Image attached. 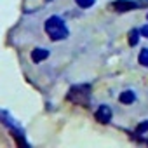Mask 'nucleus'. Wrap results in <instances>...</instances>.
<instances>
[{"label":"nucleus","mask_w":148,"mask_h":148,"mask_svg":"<svg viewBox=\"0 0 148 148\" xmlns=\"http://www.w3.org/2000/svg\"><path fill=\"white\" fill-rule=\"evenodd\" d=\"M45 2H52V0H45Z\"/></svg>","instance_id":"12"},{"label":"nucleus","mask_w":148,"mask_h":148,"mask_svg":"<svg viewBox=\"0 0 148 148\" xmlns=\"http://www.w3.org/2000/svg\"><path fill=\"white\" fill-rule=\"evenodd\" d=\"M139 32H141V35H143L145 38H148V25H145V26H143Z\"/></svg>","instance_id":"11"},{"label":"nucleus","mask_w":148,"mask_h":148,"mask_svg":"<svg viewBox=\"0 0 148 148\" xmlns=\"http://www.w3.org/2000/svg\"><path fill=\"white\" fill-rule=\"evenodd\" d=\"M138 63L145 68H148V49H141L139 56H138Z\"/></svg>","instance_id":"8"},{"label":"nucleus","mask_w":148,"mask_h":148,"mask_svg":"<svg viewBox=\"0 0 148 148\" xmlns=\"http://www.w3.org/2000/svg\"><path fill=\"white\" fill-rule=\"evenodd\" d=\"M119 101H120L122 105H132V103L136 101V94H134V91H131V89L122 91L120 96H119Z\"/></svg>","instance_id":"6"},{"label":"nucleus","mask_w":148,"mask_h":148,"mask_svg":"<svg viewBox=\"0 0 148 148\" xmlns=\"http://www.w3.org/2000/svg\"><path fill=\"white\" fill-rule=\"evenodd\" d=\"M148 7V0H113L110 4V9L115 12H129Z\"/></svg>","instance_id":"3"},{"label":"nucleus","mask_w":148,"mask_h":148,"mask_svg":"<svg viewBox=\"0 0 148 148\" xmlns=\"http://www.w3.org/2000/svg\"><path fill=\"white\" fill-rule=\"evenodd\" d=\"M136 134H148V120H143L136 125Z\"/></svg>","instance_id":"9"},{"label":"nucleus","mask_w":148,"mask_h":148,"mask_svg":"<svg viewBox=\"0 0 148 148\" xmlns=\"http://www.w3.org/2000/svg\"><path fill=\"white\" fill-rule=\"evenodd\" d=\"M47 58H49V51L44 49V47H37V49L32 51V61H33V63H42V61H45Z\"/></svg>","instance_id":"5"},{"label":"nucleus","mask_w":148,"mask_h":148,"mask_svg":"<svg viewBox=\"0 0 148 148\" xmlns=\"http://www.w3.org/2000/svg\"><path fill=\"white\" fill-rule=\"evenodd\" d=\"M146 18H148V16H146Z\"/></svg>","instance_id":"13"},{"label":"nucleus","mask_w":148,"mask_h":148,"mask_svg":"<svg viewBox=\"0 0 148 148\" xmlns=\"http://www.w3.org/2000/svg\"><path fill=\"white\" fill-rule=\"evenodd\" d=\"M94 2H96V0H75V4H77L80 9H89V7L94 5Z\"/></svg>","instance_id":"10"},{"label":"nucleus","mask_w":148,"mask_h":148,"mask_svg":"<svg viewBox=\"0 0 148 148\" xmlns=\"http://www.w3.org/2000/svg\"><path fill=\"white\" fill-rule=\"evenodd\" d=\"M112 108L108 106V105H101L96 112H94V119L99 122V124H108L110 120H112Z\"/></svg>","instance_id":"4"},{"label":"nucleus","mask_w":148,"mask_h":148,"mask_svg":"<svg viewBox=\"0 0 148 148\" xmlns=\"http://www.w3.org/2000/svg\"><path fill=\"white\" fill-rule=\"evenodd\" d=\"M44 30H45V33L49 35V38L54 40V42L64 40V38H68V35H70V32H68L64 21H63L59 16H51V18H47L45 23H44Z\"/></svg>","instance_id":"1"},{"label":"nucleus","mask_w":148,"mask_h":148,"mask_svg":"<svg viewBox=\"0 0 148 148\" xmlns=\"http://www.w3.org/2000/svg\"><path fill=\"white\" fill-rule=\"evenodd\" d=\"M66 99L73 105H80V106H89L91 103V86L89 84H79V86H71L66 92Z\"/></svg>","instance_id":"2"},{"label":"nucleus","mask_w":148,"mask_h":148,"mask_svg":"<svg viewBox=\"0 0 148 148\" xmlns=\"http://www.w3.org/2000/svg\"><path fill=\"white\" fill-rule=\"evenodd\" d=\"M139 35H141V32H139V30H136V28L129 32V35H127V37H129V38H127V42H129V45H131V47H134V45H138V40H139Z\"/></svg>","instance_id":"7"}]
</instances>
